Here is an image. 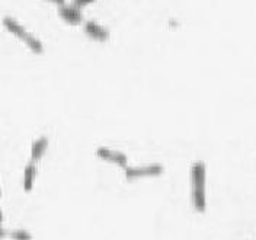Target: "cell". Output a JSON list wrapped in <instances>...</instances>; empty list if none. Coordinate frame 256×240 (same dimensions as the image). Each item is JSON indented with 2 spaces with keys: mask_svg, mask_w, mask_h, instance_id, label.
<instances>
[{
  "mask_svg": "<svg viewBox=\"0 0 256 240\" xmlns=\"http://www.w3.org/2000/svg\"><path fill=\"white\" fill-rule=\"evenodd\" d=\"M83 30H85V32H86L91 38H94V39L99 41V42H105V41L109 39V32L105 30V28H102V27H100L99 24H96V22H92V21L85 22V24H83Z\"/></svg>",
  "mask_w": 256,
  "mask_h": 240,
  "instance_id": "obj_6",
  "label": "cell"
},
{
  "mask_svg": "<svg viewBox=\"0 0 256 240\" xmlns=\"http://www.w3.org/2000/svg\"><path fill=\"white\" fill-rule=\"evenodd\" d=\"M95 153L96 156H97L99 159H102V160H109V162L117 163V165H120V166H123V168H128L127 157H126L123 153H120V151L111 150V149H108V147H97Z\"/></svg>",
  "mask_w": 256,
  "mask_h": 240,
  "instance_id": "obj_5",
  "label": "cell"
},
{
  "mask_svg": "<svg viewBox=\"0 0 256 240\" xmlns=\"http://www.w3.org/2000/svg\"><path fill=\"white\" fill-rule=\"evenodd\" d=\"M47 146H48V138L47 137H39L38 140H35V143L32 144L31 147L32 162H36L44 156V153L47 150Z\"/></svg>",
  "mask_w": 256,
  "mask_h": 240,
  "instance_id": "obj_7",
  "label": "cell"
},
{
  "mask_svg": "<svg viewBox=\"0 0 256 240\" xmlns=\"http://www.w3.org/2000/svg\"><path fill=\"white\" fill-rule=\"evenodd\" d=\"M9 238L13 240H32L31 233L28 230H21V229L9 232Z\"/></svg>",
  "mask_w": 256,
  "mask_h": 240,
  "instance_id": "obj_9",
  "label": "cell"
},
{
  "mask_svg": "<svg viewBox=\"0 0 256 240\" xmlns=\"http://www.w3.org/2000/svg\"><path fill=\"white\" fill-rule=\"evenodd\" d=\"M35 173H36V169H35L33 162H32V163H28L27 168H25V172H24V189L28 191V192L32 189Z\"/></svg>",
  "mask_w": 256,
  "mask_h": 240,
  "instance_id": "obj_8",
  "label": "cell"
},
{
  "mask_svg": "<svg viewBox=\"0 0 256 240\" xmlns=\"http://www.w3.org/2000/svg\"><path fill=\"white\" fill-rule=\"evenodd\" d=\"M160 173H163V168L160 165L143 166V168H126L127 179H137L143 176H158Z\"/></svg>",
  "mask_w": 256,
  "mask_h": 240,
  "instance_id": "obj_3",
  "label": "cell"
},
{
  "mask_svg": "<svg viewBox=\"0 0 256 240\" xmlns=\"http://www.w3.org/2000/svg\"><path fill=\"white\" fill-rule=\"evenodd\" d=\"M3 25H4V28L9 31L10 34H13V35L18 36L19 39H22V41L30 47V50H31L32 53H35V54H42V53H44L42 42H41L35 35L30 34L21 24H18L15 19L6 16V18L3 19Z\"/></svg>",
  "mask_w": 256,
  "mask_h": 240,
  "instance_id": "obj_2",
  "label": "cell"
},
{
  "mask_svg": "<svg viewBox=\"0 0 256 240\" xmlns=\"http://www.w3.org/2000/svg\"><path fill=\"white\" fill-rule=\"evenodd\" d=\"M48 1H51V3H54V4H57L59 7L65 4V0H48Z\"/></svg>",
  "mask_w": 256,
  "mask_h": 240,
  "instance_id": "obj_11",
  "label": "cell"
},
{
  "mask_svg": "<svg viewBox=\"0 0 256 240\" xmlns=\"http://www.w3.org/2000/svg\"><path fill=\"white\" fill-rule=\"evenodd\" d=\"M59 15L60 18L63 19L64 22L67 24H71V25H79L83 22V13H82V9L73 6V4H64L59 7Z\"/></svg>",
  "mask_w": 256,
  "mask_h": 240,
  "instance_id": "obj_4",
  "label": "cell"
},
{
  "mask_svg": "<svg viewBox=\"0 0 256 240\" xmlns=\"http://www.w3.org/2000/svg\"><path fill=\"white\" fill-rule=\"evenodd\" d=\"M95 0H73V6H76L79 9H83V7H86L88 4H91Z\"/></svg>",
  "mask_w": 256,
  "mask_h": 240,
  "instance_id": "obj_10",
  "label": "cell"
},
{
  "mask_svg": "<svg viewBox=\"0 0 256 240\" xmlns=\"http://www.w3.org/2000/svg\"><path fill=\"white\" fill-rule=\"evenodd\" d=\"M205 179H207V169L204 162H195L191 168L192 182V204L195 211H205L207 200H205Z\"/></svg>",
  "mask_w": 256,
  "mask_h": 240,
  "instance_id": "obj_1",
  "label": "cell"
}]
</instances>
